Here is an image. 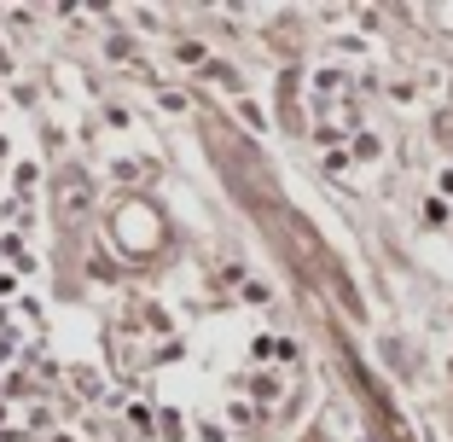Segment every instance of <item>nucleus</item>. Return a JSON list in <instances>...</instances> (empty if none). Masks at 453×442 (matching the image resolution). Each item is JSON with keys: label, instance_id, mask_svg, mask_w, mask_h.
<instances>
[{"label": "nucleus", "instance_id": "7ed1b4c3", "mask_svg": "<svg viewBox=\"0 0 453 442\" xmlns=\"http://www.w3.org/2000/svg\"><path fill=\"white\" fill-rule=\"evenodd\" d=\"M0 361H12V337H0Z\"/></svg>", "mask_w": 453, "mask_h": 442}, {"label": "nucleus", "instance_id": "f257e3e1", "mask_svg": "<svg viewBox=\"0 0 453 442\" xmlns=\"http://www.w3.org/2000/svg\"><path fill=\"white\" fill-rule=\"evenodd\" d=\"M58 198H65V210L76 215V210H88V198H94V187H88L81 174H65V187H58Z\"/></svg>", "mask_w": 453, "mask_h": 442}, {"label": "nucleus", "instance_id": "f03ea898", "mask_svg": "<svg viewBox=\"0 0 453 442\" xmlns=\"http://www.w3.org/2000/svg\"><path fill=\"white\" fill-rule=\"evenodd\" d=\"M12 181H18V192H29V187H35V163H18Z\"/></svg>", "mask_w": 453, "mask_h": 442}]
</instances>
